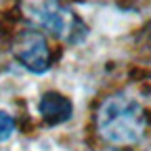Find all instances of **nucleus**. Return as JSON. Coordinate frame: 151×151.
<instances>
[{"label": "nucleus", "instance_id": "nucleus-3", "mask_svg": "<svg viewBox=\"0 0 151 151\" xmlns=\"http://www.w3.org/2000/svg\"><path fill=\"white\" fill-rule=\"evenodd\" d=\"M13 55L27 71L42 76L50 69V48L42 32L23 29L13 42Z\"/></svg>", "mask_w": 151, "mask_h": 151}, {"label": "nucleus", "instance_id": "nucleus-5", "mask_svg": "<svg viewBox=\"0 0 151 151\" xmlns=\"http://www.w3.org/2000/svg\"><path fill=\"white\" fill-rule=\"evenodd\" d=\"M15 134V118L9 111H0V143L11 141Z\"/></svg>", "mask_w": 151, "mask_h": 151}, {"label": "nucleus", "instance_id": "nucleus-4", "mask_svg": "<svg viewBox=\"0 0 151 151\" xmlns=\"http://www.w3.org/2000/svg\"><path fill=\"white\" fill-rule=\"evenodd\" d=\"M38 113H40V118L46 124L59 126V124H65L71 120L73 105L65 94L50 90V92H44L40 97V101H38Z\"/></svg>", "mask_w": 151, "mask_h": 151}, {"label": "nucleus", "instance_id": "nucleus-2", "mask_svg": "<svg viewBox=\"0 0 151 151\" xmlns=\"http://www.w3.org/2000/svg\"><path fill=\"white\" fill-rule=\"evenodd\" d=\"M21 13L32 23L57 38L67 36V40H71V32L84 34V27L76 21L73 13L63 6L61 0H21Z\"/></svg>", "mask_w": 151, "mask_h": 151}, {"label": "nucleus", "instance_id": "nucleus-1", "mask_svg": "<svg viewBox=\"0 0 151 151\" xmlns=\"http://www.w3.org/2000/svg\"><path fill=\"white\" fill-rule=\"evenodd\" d=\"M97 130L111 145H134L145 132L143 105L128 92H116L103 101L97 116Z\"/></svg>", "mask_w": 151, "mask_h": 151}]
</instances>
